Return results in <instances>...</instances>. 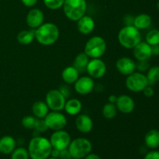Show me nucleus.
Here are the masks:
<instances>
[{"instance_id": "nucleus-30", "label": "nucleus", "mask_w": 159, "mask_h": 159, "mask_svg": "<svg viewBox=\"0 0 159 159\" xmlns=\"http://www.w3.org/2000/svg\"><path fill=\"white\" fill-rule=\"evenodd\" d=\"M29 158L28 150L24 148H17L11 153V159H29Z\"/></svg>"}, {"instance_id": "nucleus-42", "label": "nucleus", "mask_w": 159, "mask_h": 159, "mask_svg": "<svg viewBox=\"0 0 159 159\" xmlns=\"http://www.w3.org/2000/svg\"><path fill=\"white\" fill-rule=\"evenodd\" d=\"M85 159H101V158L99 155H96V154L89 153L88 155L85 157Z\"/></svg>"}, {"instance_id": "nucleus-35", "label": "nucleus", "mask_w": 159, "mask_h": 159, "mask_svg": "<svg viewBox=\"0 0 159 159\" xmlns=\"http://www.w3.org/2000/svg\"><path fill=\"white\" fill-rule=\"evenodd\" d=\"M144 159H159V152L158 151H151L146 153Z\"/></svg>"}, {"instance_id": "nucleus-46", "label": "nucleus", "mask_w": 159, "mask_h": 159, "mask_svg": "<svg viewBox=\"0 0 159 159\" xmlns=\"http://www.w3.org/2000/svg\"><path fill=\"white\" fill-rule=\"evenodd\" d=\"M157 8H158V11H159V1H158V2L157 3Z\"/></svg>"}, {"instance_id": "nucleus-15", "label": "nucleus", "mask_w": 159, "mask_h": 159, "mask_svg": "<svg viewBox=\"0 0 159 159\" xmlns=\"http://www.w3.org/2000/svg\"><path fill=\"white\" fill-rule=\"evenodd\" d=\"M44 16L43 12L39 9H33L30 11L26 16V23L28 26L32 29H37L43 24Z\"/></svg>"}, {"instance_id": "nucleus-33", "label": "nucleus", "mask_w": 159, "mask_h": 159, "mask_svg": "<svg viewBox=\"0 0 159 159\" xmlns=\"http://www.w3.org/2000/svg\"><path fill=\"white\" fill-rule=\"evenodd\" d=\"M48 129V126H47L46 123H45L44 119H37V123H36V126L34 130H37V132L40 133H43V132L47 131Z\"/></svg>"}, {"instance_id": "nucleus-31", "label": "nucleus", "mask_w": 159, "mask_h": 159, "mask_svg": "<svg viewBox=\"0 0 159 159\" xmlns=\"http://www.w3.org/2000/svg\"><path fill=\"white\" fill-rule=\"evenodd\" d=\"M37 118L34 117L33 116H26L22 119V125L23 127L29 130L35 128L36 123H37Z\"/></svg>"}, {"instance_id": "nucleus-43", "label": "nucleus", "mask_w": 159, "mask_h": 159, "mask_svg": "<svg viewBox=\"0 0 159 159\" xmlns=\"http://www.w3.org/2000/svg\"><path fill=\"white\" fill-rule=\"evenodd\" d=\"M59 155H60V151L57 150V149L53 148L52 151H51V156L54 157V158H59Z\"/></svg>"}, {"instance_id": "nucleus-11", "label": "nucleus", "mask_w": 159, "mask_h": 159, "mask_svg": "<svg viewBox=\"0 0 159 159\" xmlns=\"http://www.w3.org/2000/svg\"><path fill=\"white\" fill-rule=\"evenodd\" d=\"M86 71L93 79H100L106 74L107 66L103 61L99 58H93L89 61Z\"/></svg>"}, {"instance_id": "nucleus-20", "label": "nucleus", "mask_w": 159, "mask_h": 159, "mask_svg": "<svg viewBox=\"0 0 159 159\" xmlns=\"http://www.w3.org/2000/svg\"><path fill=\"white\" fill-rule=\"evenodd\" d=\"M145 146L152 150L158 148L159 147V130L152 129L146 134L144 137Z\"/></svg>"}, {"instance_id": "nucleus-16", "label": "nucleus", "mask_w": 159, "mask_h": 159, "mask_svg": "<svg viewBox=\"0 0 159 159\" xmlns=\"http://www.w3.org/2000/svg\"><path fill=\"white\" fill-rule=\"evenodd\" d=\"M134 56L138 61H148L152 57V46L146 42H140L134 48Z\"/></svg>"}, {"instance_id": "nucleus-23", "label": "nucleus", "mask_w": 159, "mask_h": 159, "mask_svg": "<svg viewBox=\"0 0 159 159\" xmlns=\"http://www.w3.org/2000/svg\"><path fill=\"white\" fill-rule=\"evenodd\" d=\"M48 105L46 102L43 101H37L34 102L32 107V112L34 113V116L38 119H44L45 116L48 113Z\"/></svg>"}, {"instance_id": "nucleus-34", "label": "nucleus", "mask_w": 159, "mask_h": 159, "mask_svg": "<svg viewBox=\"0 0 159 159\" xmlns=\"http://www.w3.org/2000/svg\"><path fill=\"white\" fill-rule=\"evenodd\" d=\"M150 68L148 61H138V63H136V69L139 71V72H145Z\"/></svg>"}, {"instance_id": "nucleus-21", "label": "nucleus", "mask_w": 159, "mask_h": 159, "mask_svg": "<svg viewBox=\"0 0 159 159\" xmlns=\"http://www.w3.org/2000/svg\"><path fill=\"white\" fill-rule=\"evenodd\" d=\"M79 71L74 66L67 67L61 73L62 79L67 84L75 83L79 79Z\"/></svg>"}, {"instance_id": "nucleus-36", "label": "nucleus", "mask_w": 159, "mask_h": 159, "mask_svg": "<svg viewBox=\"0 0 159 159\" xmlns=\"http://www.w3.org/2000/svg\"><path fill=\"white\" fill-rule=\"evenodd\" d=\"M59 159H71V155L70 154L68 148L64 149L60 151V155H59Z\"/></svg>"}, {"instance_id": "nucleus-18", "label": "nucleus", "mask_w": 159, "mask_h": 159, "mask_svg": "<svg viewBox=\"0 0 159 159\" xmlns=\"http://www.w3.org/2000/svg\"><path fill=\"white\" fill-rule=\"evenodd\" d=\"M77 22V28L81 34H89L94 30L95 22L93 19L89 16H83Z\"/></svg>"}, {"instance_id": "nucleus-19", "label": "nucleus", "mask_w": 159, "mask_h": 159, "mask_svg": "<svg viewBox=\"0 0 159 159\" xmlns=\"http://www.w3.org/2000/svg\"><path fill=\"white\" fill-rule=\"evenodd\" d=\"M16 141L12 137L6 135L0 138V153L9 155L16 148Z\"/></svg>"}, {"instance_id": "nucleus-8", "label": "nucleus", "mask_w": 159, "mask_h": 159, "mask_svg": "<svg viewBox=\"0 0 159 159\" xmlns=\"http://www.w3.org/2000/svg\"><path fill=\"white\" fill-rule=\"evenodd\" d=\"M46 104L53 111L64 110L66 99L58 89H51L46 95Z\"/></svg>"}, {"instance_id": "nucleus-44", "label": "nucleus", "mask_w": 159, "mask_h": 159, "mask_svg": "<svg viewBox=\"0 0 159 159\" xmlns=\"http://www.w3.org/2000/svg\"><path fill=\"white\" fill-rule=\"evenodd\" d=\"M116 100H117V97L114 95H111V96L109 97V102H111V103H116Z\"/></svg>"}, {"instance_id": "nucleus-32", "label": "nucleus", "mask_w": 159, "mask_h": 159, "mask_svg": "<svg viewBox=\"0 0 159 159\" xmlns=\"http://www.w3.org/2000/svg\"><path fill=\"white\" fill-rule=\"evenodd\" d=\"M64 2H65V0H43L45 6L48 9H53V10L58 9L61 7H62Z\"/></svg>"}, {"instance_id": "nucleus-14", "label": "nucleus", "mask_w": 159, "mask_h": 159, "mask_svg": "<svg viewBox=\"0 0 159 159\" xmlns=\"http://www.w3.org/2000/svg\"><path fill=\"white\" fill-rule=\"evenodd\" d=\"M117 110L123 113H130L135 108V102L130 96L127 95H121L118 96L116 102Z\"/></svg>"}, {"instance_id": "nucleus-6", "label": "nucleus", "mask_w": 159, "mask_h": 159, "mask_svg": "<svg viewBox=\"0 0 159 159\" xmlns=\"http://www.w3.org/2000/svg\"><path fill=\"white\" fill-rule=\"evenodd\" d=\"M107 50V43L102 37L95 36L87 41L85 46V51L87 56L91 58H99Z\"/></svg>"}, {"instance_id": "nucleus-26", "label": "nucleus", "mask_w": 159, "mask_h": 159, "mask_svg": "<svg viewBox=\"0 0 159 159\" xmlns=\"http://www.w3.org/2000/svg\"><path fill=\"white\" fill-rule=\"evenodd\" d=\"M35 39V30H23L17 35V40L20 43L27 45L32 43Z\"/></svg>"}, {"instance_id": "nucleus-10", "label": "nucleus", "mask_w": 159, "mask_h": 159, "mask_svg": "<svg viewBox=\"0 0 159 159\" xmlns=\"http://www.w3.org/2000/svg\"><path fill=\"white\" fill-rule=\"evenodd\" d=\"M50 142L53 148L61 151L68 148L71 142V137L69 134L65 130H56L51 135Z\"/></svg>"}, {"instance_id": "nucleus-9", "label": "nucleus", "mask_w": 159, "mask_h": 159, "mask_svg": "<svg viewBox=\"0 0 159 159\" xmlns=\"http://www.w3.org/2000/svg\"><path fill=\"white\" fill-rule=\"evenodd\" d=\"M44 121L48 128L54 131L63 130L67 125L66 117L65 115L60 113V111H53L48 113L44 117Z\"/></svg>"}, {"instance_id": "nucleus-13", "label": "nucleus", "mask_w": 159, "mask_h": 159, "mask_svg": "<svg viewBox=\"0 0 159 159\" xmlns=\"http://www.w3.org/2000/svg\"><path fill=\"white\" fill-rule=\"evenodd\" d=\"M116 69L124 75H129L136 70V63L130 57H123L117 60L116 63Z\"/></svg>"}, {"instance_id": "nucleus-37", "label": "nucleus", "mask_w": 159, "mask_h": 159, "mask_svg": "<svg viewBox=\"0 0 159 159\" xmlns=\"http://www.w3.org/2000/svg\"><path fill=\"white\" fill-rule=\"evenodd\" d=\"M142 92L144 93V95L146 97H152L155 94V90L152 88V85H148Z\"/></svg>"}, {"instance_id": "nucleus-3", "label": "nucleus", "mask_w": 159, "mask_h": 159, "mask_svg": "<svg viewBox=\"0 0 159 159\" xmlns=\"http://www.w3.org/2000/svg\"><path fill=\"white\" fill-rule=\"evenodd\" d=\"M118 40L124 48L132 49L141 41V33L134 26H125L120 30Z\"/></svg>"}, {"instance_id": "nucleus-28", "label": "nucleus", "mask_w": 159, "mask_h": 159, "mask_svg": "<svg viewBox=\"0 0 159 159\" xmlns=\"http://www.w3.org/2000/svg\"><path fill=\"white\" fill-rule=\"evenodd\" d=\"M147 79L148 85H153L159 82V66H153L148 70Z\"/></svg>"}, {"instance_id": "nucleus-25", "label": "nucleus", "mask_w": 159, "mask_h": 159, "mask_svg": "<svg viewBox=\"0 0 159 159\" xmlns=\"http://www.w3.org/2000/svg\"><path fill=\"white\" fill-rule=\"evenodd\" d=\"M89 59L88 56L85 54V52L80 53L75 57L73 63V66L79 71V72H83L86 71L87 65H88Z\"/></svg>"}, {"instance_id": "nucleus-27", "label": "nucleus", "mask_w": 159, "mask_h": 159, "mask_svg": "<svg viewBox=\"0 0 159 159\" xmlns=\"http://www.w3.org/2000/svg\"><path fill=\"white\" fill-rule=\"evenodd\" d=\"M102 112L104 117L111 120L116 116V113H117V108L114 103H111V102H109L104 105Z\"/></svg>"}, {"instance_id": "nucleus-29", "label": "nucleus", "mask_w": 159, "mask_h": 159, "mask_svg": "<svg viewBox=\"0 0 159 159\" xmlns=\"http://www.w3.org/2000/svg\"><path fill=\"white\" fill-rule=\"evenodd\" d=\"M146 43H148L150 46L159 44V30L154 29L149 31L145 37Z\"/></svg>"}, {"instance_id": "nucleus-40", "label": "nucleus", "mask_w": 159, "mask_h": 159, "mask_svg": "<svg viewBox=\"0 0 159 159\" xmlns=\"http://www.w3.org/2000/svg\"><path fill=\"white\" fill-rule=\"evenodd\" d=\"M38 0H21L22 3L27 7H32L37 4Z\"/></svg>"}, {"instance_id": "nucleus-12", "label": "nucleus", "mask_w": 159, "mask_h": 159, "mask_svg": "<svg viewBox=\"0 0 159 159\" xmlns=\"http://www.w3.org/2000/svg\"><path fill=\"white\" fill-rule=\"evenodd\" d=\"M95 88V82L93 78L89 76L78 79L75 82V90L77 93L80 95H87L91 93Z\"/></svg>"}, {"instance_id": "nucleus-5", "label": "nucleus", "mask_w": 159, "mask_h": 159, "mask_svg": "<svg viewBox=\"0 0 159 159\" xmlns=\"http://www.w3.org/2000/svg\"><path fill=\"white\" fill-rule=\"evenodd\" d=\"M68 149L73 159H82L91 153L93 145L86 138H79L71 141Z\"/></svg>"}, {"instance_id": "nucleus-7", "label": "nucleus", "mask_w": 159, "mask_h": 159, "mask_svg": "<svg viewBox=\"0 0 159 159\" xmlns=\"http://www.w3.org/2000/svg\"><path fill=\"white\" fill-rule=\"evenodd\" d=\"M148 85L147 76L141 72H134L127 75L126 87L134 93L142 92Z\"/></svg>"}, {"instance_id": "nucleus-1", "label": "nucleus", "mask_w": 159, "mask_h": 159, "mask_svg": "<svg viewBox=\"0 0 159 159\" xmlns=\"http://www.w3.org/2000/svg\"><path fill=\"white\" fill-rule=\"evenodd\" d=\"M52 149L50 140L36 136L30 140L27 150L31 159H48L51 156Z\"/></svg>"}, {"instance_id": "nucleus-24", "label": "nucleus", "mask_w": 159, "mask_h": 159, "mask_svg": "<svg viewBox=\"0 0 159 159\" xmlns=\"http://www.w3.org/2000/svg\"><path fill=\"white\" fill-rule=\"evenodd\" d=\"M152 23V17L148 14H140L134 17V26L138 30H144L148 28Z\"/></svg>"}, {"instance_id": "nucleus-38", "label": "nucleus", "mask_w": 159, "mask_h": 159, "mask_svg": "<svg viewBox=\"0 0 159 159\" xmlns=\"http://www.w3.org/2000/svg\"><path fill=\"white\" fill-rule=\"evenodd\" d=\"M58 90L62 93V94H63V96H65V99L69 97L70 89H69V88H68V86H67L66 85H62Z\"/></svg>"}, {"instance_id": "nucleus-39", "label": "nucleus", "mask_w": 159, "mask_h": 159, "mask_svg": "<svg viewBox=\"0 0 159 159\" xmlns=\"http://www.w3.org/2000/svg\"><path fill=\"white\" fill-rule=\"evenodd\" d=\"M134 17L131 15H127L124 19V22L126 26H134Z\"/></svg>"}, {"instance_id": "nucleus-17", "label": "nucleus", "mask_w": 159, "mask_h": 159, "mask_svg": "<svg viewBox=\"0 0 159 159\" xmlns=\"http://www.w3.org/2000/svg\"><path fill=\"white\" fill-rule=\"evenodd\" d=\"M75 125L78 130L82 133H89L92 130L93 127V120L89 116L85 114L79 115L75 120Z\"/></svg>"}, {"instance_id": "nucleus-45", "label": "nucleus", "mask_w": 159, "mask_h": 159, "mask_svg": "<svg viewBox=\"0 0 159 159\" xmlns=\"http://www.w3.org/2000/svg\"><path fill=\"white\" fill-rule=\"evenodd\" d=\"M48 159H59L57 158H54V157H51V158H48Z\"/></svg>"}, {"instance_id": "nucleus-2", "label": "nucleus", "mask_w": 159, "mask_h": 159, "mask_svg": "<svg viewBox=\"0 0 159 159\" xmlns=\"http://www.w3.org/2000/svg\"><path fill=\"white\" fill-rule=\"evenodd\" d=\"M59 37V30L54 23H46L37 28L35 38L39 43L45 46L55 43Z\"/></svg>"}, {"instance_id": "nucleus-41", "label": "nucleus", "mask_w": 159, "mask_h": 159, "mask_svg": "<svg viewBox=\"0 0 159 159\" xmlns=\"http://www.w3.org/2000/svg\"><path fill=\"white\" fill-rule=\"evenodd\" d=\"M152 55L159 56V44L152 46Z\"/></svg>"}, {"instance_id": "nucleus-22", "label": "nucleus", "mask_w": 159, "mask_h": 159, "mask_svg": "<svg viewBox=\"0 0 159 159\" xmlns=\"http://www.w3.org/2000/svg\"><path fill=\"white\" fill-rule=\"evenodd\" d=\"M82 105L80 100L77 99H70L65 102L64 110L69 115H77L82 110Z\"/></svg>"}, {"instance_id": "nucleus-4", "label": "nucleus", "mask_w": 159, "mask_h": 159, "mask_svg": "<svg viewBox=\"0 0 159 159\" xmlns=\"http://www.w3.org/2000/svg\"><path fill=\"white\" fill-rule=\"evenodd\" d=\"M62 7L67 18L78 21L85 16L87 4L85 0H65Z\"/></svg>"}]
</instances>
